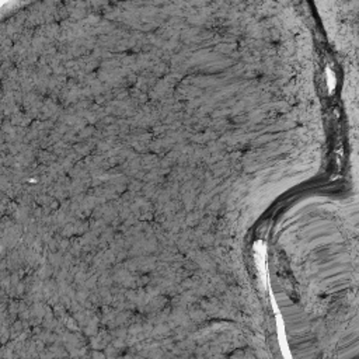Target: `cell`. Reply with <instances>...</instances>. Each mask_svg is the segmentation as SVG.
I'll return each instance as SVG.
<instances>
[]
</instances>
